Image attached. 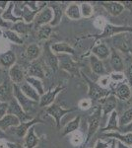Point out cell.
<instances>
[{"mask_svg": "<svg viewBox=\"0 0 132 148\" xmlns=\"http://www.w3.org/2000/svg\"><path fill=\"white\" fill-rule=\"evenodd\" d=\"M19 86H20V88H21V91L23 92V94L25 95L26 97L29 98L30 100H33V101L37 102V103L40 102V94L36 91L29 83H27L25 81V82H23L22 84L19 85Z\"/></svg>", "mask_w": 132, "mask_h": 148, "instance_id": "obj_28", "label": "cell"}, {"mask_svg": "<svg viewBox=\"0 0 132 148\" xmlns=\"http://www.w3.org/2000/svg\"><path fill=\"white\" fill-rule=\"evenodd\" d=\"M42 51L40 47L38 44H31L29 45L26 49L25 51V56L27 57L28 60L30 61H36L38 58H40V56H42Z\"/></svg>", "mask_w": 132, "mask_h": 148, "instance_id": "obj_24", "label": "cell"}, {"mask_svg": "<svg viewBox=\"0 0 132 148\" xmlns=\"http://www.w3.org/2000/svg\"><path fill=\"white\" fill-rule=\"evenodd\" d=\"M51 9L53 11V19H52L51 23L49 24L51 27H56L57 25H59V23L61 22L62 17H63V9L62 6L58 3H53V5L51 6Z\"/></svg>", "mask_w": 132, "mask_h": 148, "instance_id": "obj_31", "label": "cell"}, {"mask_svg": "<svg viewBox=\"0 0 132 148\" xmlns=\"http://www.w3.org/2000/svg\"><path fill=\"white\" fill-rule=\"evenodd\" d=\"M81 123V116H77L73 119L72 121H70L69 123H67L65 126L62 128L61 130V136H66L69 135L71 133H74L75 131H77L79 130V126H80Z\"/></svg>", "mask_w": 132, "mask_h": 148, "instance_id": "obj_23", "label": "cell"}, {"mask_svg": "<svg viewBox=\"0 0 132 148\" xmlns=\"http://www.w3.org/2000/svg\"><path fill=\"white\" fill-rule=\"evenodd\" d=\"M7 114H13V116H17L20 120L21 123H26V121H32L34 119L32 116H30V114H28L27 113L24 112L22 107L20 106V104L17 102V100L14 97L8 102V111H7Z\"/></svg>", "mask_w": 132, "mask_h": 148, "instance_id": "obj_6", "label": "cell"}, {"mask_svg": "<svg viewBox=\"0 0 132 148\" xmlns=\"http://www.w3.org/2000/svg\"><path fill=\"white\" fill-rule=\"evenodd\" d=\"M121 4L123 5L124 9L127 8L130 11H132V1H121Z\"/></svg>", "mask_w": 132, "mask_h": 148, "instance_id": "obj_48", "label": "cell"}, {"mask_svg": "<svg viewBox=\"0 0 132 148\" xmlns=\"http://www.w3.org/2000/svg\"><path fill=\"white\" fill-rule=\"evenodd\" d=\"M109 63L114 72H122V70L124 69L123 60H122L121 56H119V53L116 49H111L110 51Z\"/></svg>", "mask_w": 132, "mask_h": 148, "instance_id": "obj_18", "label": "cell"}, {"mask_svg": "<svg viewBox=\"0 0 132 148\" xmlns=\"http://www.w3.org/2000/svg\"><path fill=\"white\" fill-rule=\"evenodd\" d=\"M109 142H105L103 139H98L94 148H109Z\"/></svg>", "mask_w": 132, "mask_h": 148, "instance_id": "obj_45", "label": "cell"}, {"mask_svg": "<svg viewBox=\"0 0 132 148\" xmlns=\"http://www.w3.org/2000/svg\"><path fill=\"white\" fill-rule=\"evenodd\" d=\"M109 83H110V78H109V76H107V75L100 76V78L97 81V84L99 85L100 87L104 88V89H109Z\"/></svg>", "mask_w": 132, "mask_h": 148, "instance_id": "obj_40", "label": "cell"}, {"mask_svg": "<svg viewBox=\"0 0 132 148\" xmlns=\"http://www.w3.org/2000/svg\"><path fill=\"white\" fill-rule=\"evenodd\" d=\"M51 51L54 52L55 54H68V56H73L75 53L74 49L71 46H69L67 42H55V44L51 45L50 47Z\"/></svg>", "mask_w": 132, "mask_h": 148, "instance_id": "obj_22", "label": "cell"}, {"mask_svg": "<svg viewBox=\"0 0 132 148\" xmlns=\"http://www.w3.org/2000/svg\"><path fill=\"white\" fill-rule=\"evenodd\" d=\"M52 32V27L50 25H44L38 28L37 38L39 40H47Z\"/></svg>", "mask_w": 132, "mask_h": 148, "instance_id": "obj_36", "label": "cell"}, {"mask_svg": "<svg viewBox=\"0 0 132 148\" xmlns=\"http://www.w3.org/2000/svg\"><path fill=\"white\" fill-rule=\"evenodd\" d=\"M9 1H0V10L4 11L8 7Z\"/></svg>", "mask_w": 132, "mask_h": 148, "instance_id": "obj_49", "label": "cell"}, {"mask_svg": "<svg viewBox=\"0 0 132 148\" xmlns=\"http://www.w3.org/2000/svg\"><path fill=\"white\" fill-rule=\"evenodd\" d=\"M13 84L10 85L8 81H4L0 85V101L8 103L13 98Z\"/></svg>", "mask_w": 132, "mask_h": 148, "instance_id": "obj_29", "label": "cell"}, {"mask_svg": "<svg viewBox=\"0 0 132 148\" xmlns=\"http://www.w3.org/2000/svg\"><path fill=\"white\" fill-rule=\"evenodd\" d=\"M3 38V31L1 30V28H0V40Z\"/></svg>", "mask_w": 132, "mask_h": 148, "instance_id": "obj_55", "label": "cell"}, {"mask_svg": "<svg viewBox=\"0 0 132 148\" xmlns=\"http://www.w3.org/2000/svg\"><path fill=\"white\" fill-rule=\"evenodd\" d=\"M32 27H33V24H27L25 23L24 21H21V22H18V23H15L13 24L12 26V29L14 32L18 33L19 35H24V34H27V33L30 32L32 30Z\"/></svg>", "mask_w": 132, "mask_h": 148, "instance_id": "obj_35", "label": "cell"}, {"mask_svg": "<svg viewBox=\"0 0 132 148\" xmlns=\"http://www.w3.org/2000/svg\"><path fill=\"white\" fill-rule=\"evenodd\" d=\"M116 97L120 100H128L131 96V90L128 84L126 83H120L116 88Z\"/></svg>", "mask_w": 132, "mask_h": 148, "instance_id": "obj_33", "label": "cell"}, {"mask_svg": "<svg viewBox=\"0 0 132 148\" xmlns=\"http://www.w3.org/2000/svg\"><path fill=\"white\" fill-rule=\"evenodd\" d=\"M12 88H13V97L20 104V106L22 107V109L24 110L25 113H27L29 114L36 107H38L39 103L33 101V100H30L29 98L26 97L23 94V92L21 91V88L19 85L13 84V87Z\"/></svg>", "mask_w": 132, "mask_h": 148, "instance_id": "obj_2", "label": "cell"}, {"mask_svg": "<svg viewBox=\"0 0 132 148\" xmlns=\"http://www.w3.org/2000/svg\"><path fill=\"white\" fill-rule=\"evenodd\" d=\"M8 74L11 82L16 85H21L23 82H25L26 76H27L25 74V71H24L22 66L17 63L9 69Z\"/></svg>", "mask_w": 132, "mask_h": 148, "instance_id": "obj_9", "label": "cell"}, {"mask_svg": "<svg viewBox=\"0 0 132 148\" xmlns=\"http://www.w3.org/2000/svg\"><path fill=\"white\" fill-rule=\"evenodd\" d=\"M7 111H8V103L0 101V120H1L4 116H6Z\"/></svg>", "mask_w": 132, "mask_h": 148, "instance_id": "obj_43", "label": "cell"}, {"mask_svg": "<svg viewBox=\"0 0 132 148\" xmlns=\"http://www.w3.org/2000/svg\"><path fill=\"white\" fill-rule=\"evenodd\" d=\"M78 107L81 110H83V111H87V110H89L92 107V100L89 99V98L80 100L78 103Z\"/></svg>", "mask_w": 132, "mask_h": 148, "instance_id": "obj_41", "label": "cell"}, {"mask_svg": "<svg viewBox=\"0 0 132 148\" xmlns=\"http://www.w3.org/2000/svg\"><path fill=\"white\" fill-rule=\"evenodd\" d=\"M42 123V121L40 120L39 118H34L32 121H26V123H21L17 127L13 128V131L18 137L24 138L26 136V134H27L29 130H30L32 126H35L37 123Z\"/></svg>", "mask_w": 132, "mask_h": 148, "instance_id": "obj_11", "label": "cell"}, {"mask_svg": "<svg viewBox=\"0 0 132 148\" xmlns=\"http://www.w3.org/2000/svg\"><path fill=\"white\" fill-rule=\"evenodd\" d=\"M116 148H130V147H129L128 145H126V144H124V143L116 140Z\"/></svg>", "mask_w": 132, "mask_h": 148, "instance_id": "obj_52", "label": "cell"}, {"mask_svg": "<svg viewBox=\"0 0 132 148\" xmlns=\"http://www.w3.org/2000/svg\"><path fill=\"white\" fill-rule=\"evenodd\" d=\"M27 76L39 78L40 80L44 79L45 73H44V68H42V65L37 60L31 62L30 66H29V68H28V71H27Z\"/></svg>", "mask_w": 132, "mask_h": 148, "instance_id": "obj_19", "label": "cell"}, {"mask_svg": "<svg viewBox=\"0 0 132 148\" xmlns=\"http://www.w3.org/2000/svg\"><path fill=\"white\" fill-rule=\"evenodd\" d=\"M119 130V123H118V114L116 110L114 111L109 114V118L107 120V125L102 130L103 132H109V131H118Z\"/></svg>", "mask_w": 132, "mask_h": 148, "instance_id": "obj_25", "label": "cell"}, {"mask_svg": "<svg viewBox=\"0 0 132 148\" xmlns=\"http://www.w3.org/2000/svg\"><path fill=\"white\" fill-rule=\"evenodd\" d=\"M7 138H8V136H7V134L5 133V131H3L0 128V140H5V141H7Z\"/></svg>", "mask_w": 132, "mask_h": 148, "instance_id": "obj_51", "label": "cell"}, {"mask_svg": "<svg viewBox=\"0 0 132 148\" xmlns=\"http://www.w3.org/2000/svg\"><path fill=\"white\" fill-rule=\"evenodd\" d=\"M118 131L121 132L122 134H125V133H132V121L129 123V125L123 126V127H119Z\"/></svg>", "mask_w": 132, "mask_h": 148, "instance_id": "obj_46", "label": "cell"}, {"mask_svg": "<svg viewBox=\"0 0 132 148\" xmlns=\"http://www.w3.org/2000/svg\"><path fill=\"white\" fill-rule=\"evenodd\" d=\"M117 106V100L114 95H109L107 97L101 100V109H102V114L104 116L110 114L114 111H116Z\"/></svg>", "mask_w": 132, "mask_h": 148, "instance_id": "obj_10", "label": "cell"}, {"mask_svg": "<svg viewBox=\"0 0 132 148\" xmlns=\"http://www.w3.org/2000/svg\"><path fill=\"white\" fill-rule=\"evenodd\" d=\"M91 52H92L93 56L98 57L101 60L107 59L110 56V49H109V47L105 44H100V45H97V46L93 47Z\"/></svg>", "mask_w": 132, "mask_h": 148, "instance_id": "obj_26", "label": "cell"}, {"mask_svg": "<svg viewBox=\"0 0 132 148\" xmlns=\"http://www.w3.org/2000/svg\"><path fill=\"white\" fill-rule=\"evenodd\" d=\"M6 144H7V148H25V147H24V145H21V144L16 143V142L7 141Z\"/></svg>", "mask_w": 132, "mask_h": 148, "instance_id": "obj_47", "label": "cell"}, {"mask_svg": "<svg viewBox=\"0 0 132 148\" xmlns=\"http://www.w3.org/2000/svg\"><path fill=\"white\" fill-rule=\"evenodd\" d=\"M101 5L107 10L111 16H118L124 11V7L121 2L116 1H109V2H101Z\"/></svg>", "mask_w": 132, "mask_h": 148, "instance_id": "obj_15", "label": "cell"}, {"mask_svg": "<svg viewBox=\"0 0 132 148\" xmlns=\"http://www.w3.org/2000/svg\"><path fill=\"white\" fill-rule=\"evenodd\" d=\"M3 38L7 39L8 40H10L13 44L16 45H23L24 40L18 33L14 32L13 30H5L3 32Z\"/></svg>", "mask_w": 132, "mask_h": 148, "instance_id": "obj_34", "label": "cell"}, {"mask_svg": "<svg viewBox=\"0 0 132 148\" xmlns=\"http://www.w3.org/2000/svg\"><path fill=\"white\" fill-rule=\"evenodd\" d=\"M44 61L50 67V69L53 70L54 72L59 67L58 56L51 51V49L49 47V45H45L44 47Z\"/></svg>", "mask_w": 132, "mask_h": 148, "instance_id": "obj_12", "label": "cell"}, {"mask_svg": "<svg viewBox=\"0 0 132 148\" xmlns=\"http://www.w3.org/2000/svg\"><path fill=\"white\" fill-rule=\"evenodd\" d=\"M2 12L3 11L0 10V28H5L6 30H11L13 24L10 23V22H6V21H4L3 19H2V17H1Z\"/></svg>", "mask_w": 132, "mask_h": 148, "instance_id": "obj_44", "label": "cell"}, {"mask_svg": "<svg viewBox=\"0 0 132 148\" xmlns=\"http://www.w3.org/2000/svg\"><path fill=\"white\" fill-rule=\"evenodd\" d=\"M65 15L68 17L70 20H79L82 16H81V11H80V6L78 5L76 2H72L67 6L65 10Z\"/></svg>", "mask_w": 132, "mask_h": 148, "instance_id": "obj_30", "label": "cell"}, {"mask_svg": "<svg viewBox=\"0 0 132 148\" xmlns=\"http://www.w3.org/2000/svg\"><path fill=\"white\" fill-rule=\"evenodd\" d=\"M81 16L83 18H91L94 14V8L90 2H83L80 5Z\"/></svg>", "mask_w": 132, "mask_h": 148, "instance_id": "obj_37", "label": "cell"}, {"mask_svg": "<svg viewBox=\"0 0 132 148\" xmlns=\"http://www.w3.org/2000/svg\"><path fill=\"white\" fill-rule=\"evenodd\" d=\"M75 108L73 109H64L62 108L61 106L57 104H52L51 106L47 107L45 109V113L47 114H49V116L53 118L55 120V123H56V127L57 130H60V125H61V119L63 118L65 114H70L72 112L75 111Z\"/></svg>", "mask_w": 132, "mask_h": 148, "instance_id": "obj_4", "label": "cell"}, {"mask_svg": "<svg viewBox=\"0 0 132 148\" xmlns=\"http://www.w3.org/2000/svg\"><path fill=\"white\" fill-rule=\"evenodd\" d=\"M89 148H94V147H89Z\"/></svg>", "mask_w": 132, "mask_h": 148, "instance_id": "obj_57", "label": "cell"}, {"mask_svg": "<svg viewBox=\"0 0 132 148\" xmlns=\"http://www.w3.org/2000/svg\"><path fill=\"white\" fill-rule=\"evenodd\" d=\"M5 140H0V148H7V144H6Z\"/></svg>", "mask_w": 132, "mask_h": 148, "instance_id": "obj_53", "label": "cell"}, {"mask_svg": "<svg viewBox=\"0 0 132 148\" xmlns=\"http://www.w3.org/2000/svg\"><path fill=\"white\" fill-rule=\"evenodd\" d=\"M84 136L83 134L80 132V131H75L74 133H72V137H71V143L73 145H75V146H78V145H80L81 143L84 141Z\"/></svg>", "mask_w": 132, "mask_h": 148, "instance_id": "obj_39", "label": "cell"}, {"mask_svg": "<svg viewBox=\"0 0 132 148\" xmlns=\"http://www.w3.org/2000/svg\"><path fill=\"white\" fill-rule=\"evenodd\" d=\"M20 123H21V121L17 116H13V114H7L6 116H4L3 118L0 120V128L4 131V130H9V128L17 127Z\"/></svg>", "mask_w": 132, "mask_h": 148, "instance_id": "obj_16", "label": "cell"}, {"mask_svg": "<svg viewBox=\"0 0 132 148\" xmlns=\"http://www.w3.org/2000/svg\"><path fill=\"white\" fill-rule=\"evenodd\" d=\"M63 89H64L63 86H57L53 90H49V91L45 92L42 96H40L39 106L40 108H47V107L51 106L52 104H54V101L56 99L57 95Z\"/></svg>", "mask_w": 132, "mask_h": 148, "instance_id": "obj_8", "label": "cell"}, {"mask_svg": "<svg viewBox=\"0 0 132 148\" xmlns=\"http://www.w3.org/2000/svg\"><path fill=\"white\" fill-rule=\"evenodd\" d=\"M110 81H114V82H120L122 83V81L124 80V74L122 72H112L109 75Z\"/></svg>", "mask_w": 132, "mask_h": 148, "instance_id": "obj_42", "label": "cell"}, {"mask_svg": "<svg viewBox=\"0 0 132 148\" xmlns=\"http://www.w3.org/2000/svg\"><path fill=\"white\" fill-rule=\"evenodd\" d=\"M131 121H132V108L126 110L118 118L119 127H123V126L129 125Z\"/></svg>", "mask_w": 132, "mask_h": 148, "instance_id": "obj_38", "label": "cell"}, {"mask_svg": "<svg viewBox=\"0 0 132 148\" xmlns=\"http://www.w3.org/2000/svg\"><path fill=\"white\" fill-rule=\"evenodd\" d=\"M14 7H15V2L9 1L8 7H7L5 10L2 12V15H1V17L4 21H6V22H10L12 24H15V23H18V22L23 21L22 18L16 17V16L14 15Z\"/></svg>", "mask_w": 132, "mask_h": 148, "instance_id": "obj_20", "label": "cell"}, {"mask_svg": "<svg viewBox=\"0 0 132 148\" xmlns=\"http://www.w3.org/2000/svg\"><path fill=\"white\" fill-rule=\"evenodd\" d=\"M109 148H116V140L112 138L111 139V144H110Z\"/></svg>", "mask_w": 132, "mask_h": 148, "instance_id": "obj_54", "label": "cell"}, {"mask_svg": "<svg viewBox=\"0 0 132 148\" xmlns=\"http://www.w3.org/2000/svg\"><path fill=\"white\" fill-rule=\"evenodd\" d=\"M1 81H2V71H1V68H0V85L2 84Z\"/></svg>", "mask_w": 132, "mask_h": 148, "instance_id": "obj_56", "label": "cell"}, {"mask_svg": "<svg viewBox=\"0 0 132 148\" xmlns=\"http://www.w3.org/2000/svg\"><path fill=\"white\" fill-rule=\"evenodd\" d=\"M26 82L29 83L34 89L36 90L38 93L40 94V96H42L44 94V83L42 81L39 79V78H36V77H30V76H26Z\"/></svg>", "mask_w": 132, "mask_h": 148, "instance_id": "obj_32", "label": "cell"}, {"mask_svg": "<svg viewBox=\"0 0 132 148\" xmlns=\"http://www.w3.org/2000/svg\"><path fill=\"white\" fill-rule=\"evenodd\" d=\"M59 60V67L66 70L67 72L74 74L77 70V63L71 59V57L68 54H59L58 56Z\"/></svg>", "mask_w": 132, "mask_h": 148, "instance_id": "obj_13", "label": "cell"}, {"mask_svg": "<svg viewBox=\"0 0 132 148\" xmlns=\"http://www.w3.org/2000/svg\"><path fill=\"white\" fill-rule=\"evenodd\" d=\"M52 19H53V11H52L51 7L47 6L44 9H42L39 12V14L36 16L34 24H35L36 27L40 28L44 25H49L51 23Z\"/></svg>", "mask_w": 132, "mask_h": 148, "instance_id": "obj_7", "label": "cell"}, {"mask_svg": "<svg viewBox=\"0 0 132 148\" xmlns=\"http://www.w3.org/2000/svg\"><path fill=\"white\" fill-rule=\"evenodd\" d=\"M84 80L87 81L88 84V97L89 99L93 100H102L104 98L107 97L109 95V89H104V88L100 87L97 84V82H94V81L90 80L86 75L83 74Z\"/></svg>", "mask_w": 132, "mask_h": 148, "instance_id": "obj_3", "label": "cell"}, {"mask_svg": "<svg viewBox=\"0 0 132 148\" xmlns=\"http://www.w3.org/2000/svg\"><path fill=\"white\" fill-rule=\"evenodd\" d=\"M130 148H132V146H131V147H130Z\"/></svg>", "mask_w": 132, "mask_h": 148, "instance_id": "obj_58", "label": "cell"}, {"mask_svg": "<svg viewBox=\"0 0 132 148\" xmlns=\"http://www.w3.org/2000/svg\"><path fill=\"white\" fill-rule=\"evenodd\" d=\"M104 135L105 137H111L116 140H118L124 144L128 145V146H132V133H125L122 134L117 131H109V132H104Z\"/></svg>", "mask_w": 132, "mask_h": 148, "instance_id": "obj_27", "label": "cell"}, {"mask_svg": "<svg viewBox=\"0 0 132 148\" xmlns=\"http://www.w3.org/2000/svg\"><path fill=\"white\" fill-rule=\"evenodd\" d=\"M126 32H132V27L130 26H116L112 24L107 23L103 29L102 33L98 35H95V38L97 40L100 39H105V38H109L114 35L121 34V33Z\"/></svg>", "mask_w": 132, "mask_h": 148, "instance_id": "obj_5", "label": "cell"}, {"mask_svg": "<svg viewBox=\"0 0 132 148\" xmlns=\"http://www.w3.org/2000/svg\"><path fill=\"white\" fill-rule=\"evenodd\" d=\"M40 138L36 134L35 131V126L29 130V131L26 134V136L24 137V147L25 148H36L39 145Z\"/></svg>", "mask_w": 132, "mask_h": 148, "instance_id": "obj_17", "label": "cell"}, {"mask_svg": "<svg viewBox=\"0 0 132 148\" xmlns=\"http://www.w3.org/2000/svg\"><path fill=\"white\" fill-rule=\"evenodd\" d=\"M89 60H90V65H91V69L95 74L99 76H104L105 75L107 71H105V65L103 60H101L98 57H96L95 56L91 54V56L89 57Z\"/></svg>", "mask_w": 132, "mask_h": 148, "instance_id": "obj_21", "label": "cell"}, {"mask_svg": "<svg viewBox=\"0 0 132 148\" xmlns=\"http://www.w3.org/2000/svg\"><path fill=\"white\" fill-rule=\"evenodd\" d=\"M17 57L15 52L11 49H7L6 51L0 53V66L4 68L10 69L12 66L16 64Z\"/></svg>", "mask_w": 132, "mask_h": 148, "instance_id": "obj_14", "label": "cell"}, {"mask_svg": "<svg viewBox=\"0 0 132 148\" xmlns=\"http://www.w3.org/2000/svg\"><path fill=\"white\" fill-rule=\"evenodd\" d=\"M102 109L101 107L96 109L92 114L88 116V131H87V136H86L85 144H88L90 140L92 139L94 135L96 134L98 130H99L100 125H101V118H102Z\"/></svg>", "mask_w": 132, "mask_h": 148, "instance_id": "obj_1", "label": "cell"}, {"mask_svg": "<svg viewBox=\"0 0 132 148\" xmlns=\"http://www.w3.org/2000/svg\"><path fill=\"white\" fill-rule=\"evenodd\" d=\"M127 76H128V79H129V82L132 84V64L129 66L128 70H127Z\"/></svg>", "mask_w": 132, "mask_h": 148, "instance_id": "obj_50", "label": "cell"}]
</instances>
